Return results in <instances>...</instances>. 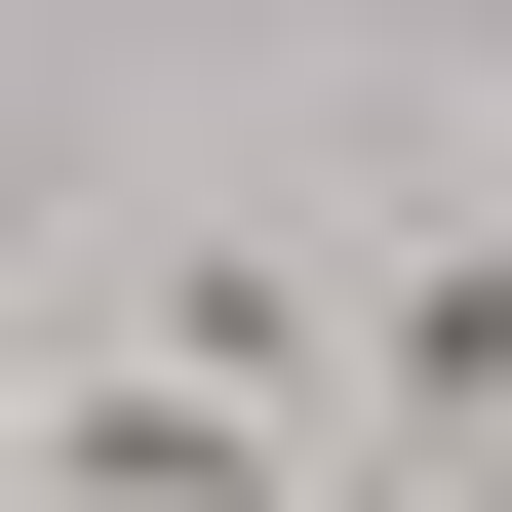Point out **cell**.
<instances>
[{
  "label": "cell",
  "mask_w": 512,
  "mask_h": 512,
  "mask_svg": "<svg viewBox=\"0 0 512 512\" xmlns=\"http://www.w3.org/2000/svg\"><path fill=\"white\" fill-rule=\"evenodd\" d=\"M0 473H40V512H276V473H316V394H237V355H79Z\"/></svg>",
  "instance_id": "cell-1"
},
{
  "label": "cell",
  "mask_w": 512,
  "mask_h": 512,
  "mask_svg": "<svg viewBox=\"0 0 512 512\" xmlns=\"http://www.w3.org/2000/svg\"><path fill=\"white\" fill-rule=\"evenodd\" d=\"M355 394H394L434 473H512V197H473V237H394V276H355Z\"/></svg>",
  "instance_id": "cell-2"
}]
</instances>
